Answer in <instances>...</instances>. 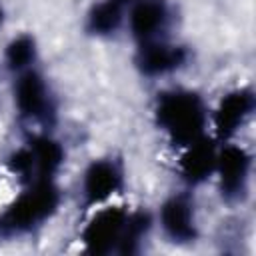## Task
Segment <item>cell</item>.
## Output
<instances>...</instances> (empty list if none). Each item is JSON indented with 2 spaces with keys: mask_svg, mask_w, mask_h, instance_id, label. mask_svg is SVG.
Listing matches in <instances>:
<instances>
[{
  "mask_svg": "<svg viewBox=\"0 0 256 256\" xmlns=\"http://www.w3.org/2000/svg\"><path fill=\"white\" fill-rule=\"evenodd\" d=\"M158 126L180 148L202 138L206 128V108L198 94L190 90L164 92L154 108Z\"/></svg>",
  "mask_w": 256,
  "mask_h": 256,
  "instance_id": "6da1fadb",
  "label": "cell"
},
{
  "mask_svg": "<svg viewBox=\"0 0 256 256\" xmlns=\"http://www.w3.org/2000/svg\"><path fill=\"white\" fill-rule=\"evenodd\" d=\"M58 190L52 180H34L30 190L22 192L0 216V230L4 234L28 232L48 220L58 208Z\"/></svg>",
  "mask_w": 256,
  "mask_h": 256,
  "instance_id": "7a4b0ae2",
  "label": "cell"
},
{
  "mask_svg": "<svg viewBox=\"0 0 256 256\" xmlns=\"http://www.w3.org/2000/svg\"><path fill=\"white\" fill-rule=\"evenodd\" d=\"M130 212L116 204H102L96 206L94 214L82 228V244L92 254H108L120 248L124 238L126 222Z\"/></svg>",
  "mask_w": 256,
  "mask_h": 256,
  "instance_id": "3957f363",
  "label": "cell"
},
{
  "mask_svg": "<svg viewBox=\"0 0 256 256\" xmlns=\"http://www.w3.org/2000/svg\"><path fill=\"white\" fill-rule=\"evenodd\" d=\"M254 110V96L250 90H234L222 96L212 114V126L220 140L232 138Z\"/></svg>",
  "mask_w": 256,
  "mask_h": 256,
  "instance_id": "277c9868",
  "label": "cell"
},
{
  "mask_svg": "<svg viewBox=\"0 0 256 256\" xmlns=\"http://www.w3.org/2000/svg\"><path fill=\"white\" fill-rule=\"evenodd\" d=\"M122 188V174L110 160H94L84 172L82 192L88 206H102Z\"/></svg>",
  "mask_w": 256,
  "mask_h": 256,
  "instance_id": "5b68a950",
  "label": "cell"
},
{
  "mask_svg": "<svg viewBox=\"0 0 256 256\" xmlns=\"http://www.w3.org/2000/svg\"><path fill=\"white\" fill-rule=\"evenodd\" d=\"M214 172L220 178L222 192L228 196H238L248 180L250 172V156L248 152L238 144H226L216 154V168Z\"/></svg>",
  "mask_w": 256,
  "mask_h": 256,
  "instance_id": "8992f818",
  "label": "cell"
},
{
  "mask_svg": "<svg viewBox=\"0 0 256 256\" xmlns=\"http://www.w3.org/2000/svg\"><path fill=\"white\" fill-rule=\"evenodd\" d=\"M14 102L22 116L26 118H44L50 108L48 88L44 80L32 72L24 70V74L18 78L14 86Z\"/></svg>",
  "mask_w": 256,
  "mask_h": 256,
  "instance_id": "52a82bcc",
  "label": "cell"
},
{
  "mask_svg": "<svg viewBox=\"0 0 256 256\" xmlns=\"http://www.w3.org/2000/svg\"><path fill=\"white\" fill-rule=\"evenodd\" d=\"M160 224L174 242H192L196 238L194 208L186 196H174L160 210Z\"/></svg>",
  "mask_w": 256,
  "mask_h": 256,
  "instance_id": "ba28073f",
  "label": "cell"
},
{
  "mask_svg": "<svg viewBox=\"0 0 256 256\" xmlns=\"http://www.w3.org/2000/svg\"><path fill=\"white\" fill-rule=\"evenodd\" d=\"M216 154H218L216 148L204 136L182 146V154H180V162H178L180 174L192 184L206 180L208 176L214 174Z\"/></svg>",
  "mask_w": 256,
  "mask_h": 256,
  "instance_id": "9c48e42d",
  "label": "cell"
},
{
  "mask_svg": "<svg viewBox=\"0 0 256 256\" xmlns=\"http://www.w3.org/2000/svg\"><path fill=\"white\" fill-rule=\"evenodd\" d=\"M184 60H186L184 48L172 46L166 42H158V40L142 42V50L138 56V64H140L142 72L150 74V76L172 72V70L180 68Z\"/></svg>",
  "mask_w": 256,
  "mask_h": 256,
  "instance_id": "30bf717a",
  "label": "cell"
},
{
  "mask_svg": "<svg viewBox=\"0 0 256 256\" xmlns=\"http://www.w3.org/2000/svg\"><path fill=\"white\" fill-rule=\"evenodd\" d=\"M166 6L160 0H140L130 12V30L140 42L156 40L166 24Z\"/></svg>",
  "mask_w": 256,
  "mask_h": 256,
  "instance_id": "8fae6325",
  "label": "cell"
},
{
  "mask_svg": "<svg viewBox=\"0 0 256 256\" xmlns=\"http://www.w3.org/2000/svg\"><path fill=\"white\" fill-rule=\"evenodd\" d=\"M28 148L34 158L38 180H50L52 174L58 172V168L62 166V160H64V152H62L60 144L50 140L48 136H38L30 142Z\"/></svg>",
  "mask_w": 256,
  "mask_h": 256,
  "instance_id": "7c38bea8",
  "label": "cell"
},
{
  "mask_svg": "<svg viewBox=\"0 0 256 256\" xmlns=\"http://www.w3.org/2000/svg\"><path fill=\"white\" fill-rule=\"evenodd\" d=\"M122 20V2L120 0H104L88 16V24L92 32L98 34H108L118 28Z\"/></svg>",
  "mask_w": 256,
  "mask_h": 256,
  "instance_id": "4fadbf2b",
  "label": "cell"
},
{
  "mask_svg": "<svg viewBox=\"0 0 256 256\" xmlns=\"http://www.w3.org/2000/svg\"><path fill=\"white\" fill-rule=\"evenodd\" d=\"M34 56H36V48L30 36H18L6 48V62L12 70H18V72H24L32 64Z\"/></svg>",
  "mask_w": 256,
  "mask_h": 256,
  "instance_id": "5bb4252c",
  "label": "cell"
},
{
  "mask_svg": "<svg viewBox=\"0 0 256 256\" xmlns=\"http://www.w3.org/2000/svg\"><path fill=\"white\" fill-rule=\"evenodd\" d=\"M0 22H2V8H0Z\"/></svg>",
  "mask_w": 256,
  "mask_h": 256,
  "instance_id": "9a60e30c",
  "label": "cell"
},
{
  "mask_svg": "<svg viewBox=\"0 0 256 256\" xmlns=\"http://www.w3.org/2000/svg\"><path fill=\"white\" fill-rule=\"evenodd\" d=\"M120 2H122V4H124V2H132V0H120Z\"/></svg>",
  "mask_w": 256,
  "mask_h": 256,
  "instance_id": "2e32d148",
  "label": "cell"
}]
</instances>
